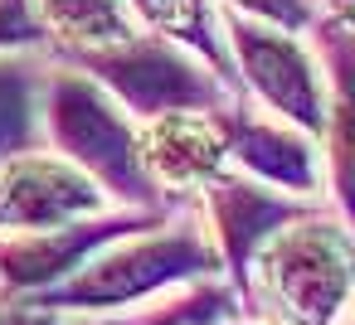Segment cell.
Segmentation results:
<instances>
[{
	"instance_id": "d6986e66",
	"label": "cell",
	"mask_w": 355,
	"mask_h": 325,
	"mask_svg": "<svg viewBox=\"0 0 355 325\" xmlns=\"http://www.w3.org/2000/svg\"><path fill=\"white\" fill-rule=\"evenodd\" d=\"M0 325H49V320L35 310H20V306H0Z\"/></svg>"
},
{
	"instance_id": "8fae6325",
	"label": "cell",
	"mask_w": 355,
	"mask_h": 325,
	"mask_svg": "<svg viewBox=\"0 0 355 325\" xmlns=\"http://www.w3.org/2000/svg\"><path fill=\"white\" fill-rule=\"evenodd\" d=\"M306 35L321 59V78H326V122H321L326 165H321V175L331 185L336 214L355 228V35L326 15H316V25Z\"/></svg>"
},
{
	"instance_id": "4fadbf2b",
	"label": "cell",
	"mask_w": 355,
	"mask_h": 325,
	"mask_svg": "<svg viewBox=\"0 0 355 325\" xmlns=\"http://www.w3.org/2000/svg\"><path fill=\"white\" fill-rule=\"evenodd\" d=\"M127 6H132L141 30L190 49L205 68H214V78L239 88L229 49H224V25H219V6H214V0H127Z\"/></svg>"
},
{
	"instance_id": "6da1fadb",
	"label": "cell",
	"mask_w": 355,
	"mask_h": 325,
	"mask_svg": "<svg viewBox=\"0 0 355 325\" xmlns=\"http://www.w3.org/2000/svg\"><path fill=\"white\" fill-rule=\"evenodd\" d=\"M200 277H224V267H219V252H214V238H209L200 209L185 204L151 228L112 238L78 272H69L59 286L40 291L25 306H40L44 315L49 310H88V315L132 310V306L166 296Z\"/></svg>"
},
{
	"instance_id": "5bb4252c",
	"label": "cell",
	"mask_w": 355,
	"mask_h": 325,
	"mask_svg": "<svg viewBox=\"0 0 355 325\" xmlns=\"http://www.w3.org/2000/svg\"><path fill=\"white\" fill-rule=\"evenodd\" d=\"M44 68L30 54H0V160L44 146Z\"/></svg>"
},
{
	"instance_id": "9a60e30c",
	"label": "cell",
	"mask_w": 355,
	"mask_h": 325,
	"mask_svg": "<svg viewBox=\"0 0 355 325\" xmlns=\"http://www.w3.org/2000/svg\"><path fill=\"white\" fill-rule=\"evenodd\" d=\"M234 315H248L243 291H239L229 277H200V281L175 286V291H171L166 301H156V306L127 310V315L112 320V325H229Z\"/></svg>"
},
{
	"instance_id": "277c9868",
	"label": "cell",
	"mask_w": 355,
	"mask_h": 325,
	"mask_svg": "<svg viewBox=\"0 0 355 325\" xmlns=\"http://www.w3.org/2000/svg\"><path fill=\"white\" fill-rule=\"evenodd\" d=\"M73 68H83L93 83H103L137 122L161 117V112H214L239 98V88L214 78V68H205L190 49L171 44L151 30H141L103 54L78 59Z\"/></svg>"
},
{
	"instance_id": "30bf717a",
	"label": "cell",
	"mask_w": 355,
	"mask_h": 325,
	"mask_svg": "<svg viewBox=\"0 0 355 325\" xmlns=\"http://www.w3.org/2000/svg\"><path fill=\"white\" fill-rule=\"evenodd\" d=\"M137 146H141V165H146L156 194L171 209L195 204L205 185H214L219 175L234 170L214 112H161V117H146V122H137Z\"/></svg>"
},
{
	"instance_id": "52a82bcc",
	"label": "cell",
	"mask_w": 355,
	"mask_h": 325,
	"mask_svg": "<svg viewBox=\"0 0 355 325\" xmlns=\"http://www.w3.org/2000/svg\"><path fill=\"white\" fill-rule=\"evenodd\" d=\"M161 219L166 214H156V209H107L98 219H78V223H64V228L0 233V296L6 301H35L40 291L59 286L69 272H78L112 238L151 228Z\"/></svg>"
},
{
	"instance_id": "ffe728a7",
	"label": "cell",
	"mask_w": 355,
	"mask_h": 325,
	"mask_svg": "<svg viewBox=\"0 0 355 325\" xmlns=\"http://www.w3.org/2000/svg\"><path fill=\"white\" fill-rule=\"evenodd\" d=\"M229 325H277V320H268V315H253V310H248V315H234Z\"/></svg>"
},
{
	"instance_id": "ba28073f",
	"label": "cell",
	"mask_w": 355,
	"mask_h": 325,
	"mask_svg": "<svg viewBox=\"0 0 355 325\" xmlns=\"http://www.w3.org/2000/svg\"><path fill=\"white\" fill-rule=\"evenodd\" d=\"M214 122H219V136H224V151H229V165L282 189V194H297V199H316L321 194V141L287 127L282 117L263 112L258 102H248L243 93L224 107H214Z\"/></svg>"
},
{
	"instance_id": "7c38bea8",
	"label": "cell",
	"mask_w": 355,
	"mask_h": 325,
	"mask_svg": "<svg viewBox=\"0 0 355 325\" xmlns=\"http://www.w3.org/2000/svg\"><path fill=\"white\" fill-rule=\"evenodd\" d=\"M35 15L44 30V49L59 64H78L141 35L127 0H35Z\"/></svg>"
},
{
	"instance_id": "8992f818",
	"label": "cell",
	"mask_w": 355,
	"mask_h": 325,
	"mask_svg": "<svg viewBox=\"0 0 355 325\" xmlns=\"http://www.w3.org/2000/svg\"><path fill=\"white\" fill-rule=\"evenodd\" d=\"M107 209H122V204H112L88 170H78L69 156L49 146L0 160V233L64 228L78 219H98Z\"/></svg>"
},
{
	"instance_id": "5b68a950",
	"label": "cell",
	"mask_w": 355,
	"mask_h": 325,
	"mask_svg": "<svg viewBox=\"0 0 355 325\" xmlns=\"http://www.w3.org/2000/svg\"><path fill=\"white\" fill-rule=\"evenodd\" d=\"M219 25H224V49H229L239 93L248 102H258L263 112L282 117L287 127L321 141L326 78H321V59H316L311 39L297 30L229 15V10H219Z\"/></svg>"
},
{
	"instance_id": "3957f363",
	"label": "cell",
	"mask_w": 355,
	"mask_h": 325,
	"mask_svg": "<svg viewBox=\"0 0 355 325\" xmlns=\"http://www.w3.org/2000/svg\"><path fill=\"white\" fill-rule=\"evenodd\" d=\"M44 146L69 156L78 170H88L112 204L122 209H156L171 214V204L156 194L141 146H137V117L83 68L49 64L44 68Z\"/></svg>"
},
{
	"instance_id": "44dd1931",
	"label": "cell",
	"mask_w": 355,
	"mask_h": 325,
	"mask_svg": "<svg viewBox=\"0 0 355 325\" xmlns=\"http://www.w3.org/2000/svg\"><path fill=\"white\" fill-rule=\"evenodd\" d=\"M336 325H355V291H350V301H345V310L336 315Z\"/></svg>"
},
{
	"instance_id": "9c48e42d",
	"label": "cell",
	"mask_w": 355,
	"mask_h": 325,
	"mask_svg": "<svg viewBox=\"0 0 355 325\" xmlns=\"http://www.w3.org/2000/svg\"><path fill=\"white\" fill-rule=\"evenodd\" d=\"M311 204H316V199L282 194V189H272V185H263V180H253V175H243V170L219 175V180L205 185L200 199H195V209H200V219H205V228H209V238H214L219 267H224V277H229L239 291H243V272H248L258 243H263L268 233H277L287 219L306 214Z\"/></svg>"
},
{
	"instance_id": "7a4b0ae2",
	"label": "cell",
	"mask_w": 355,
	"mask_h": 325,
	"mask_svg": "<svg viewBox=\"0 0 355 325\" xmlns=\"http://www.w3.org/2000/svg\"><path fill=\"white\" fill-rule=\"evenodd\" d=\"M355 291V228L316 204L268 233L243 272V301L277 325H336Z\"/></svg>"
},
{
	"instance_id": "ac0fdd59",
	"label": "cell",
	"mask_w": 355,
	"mask_h": 325,
	"mask_svg": "<svg viewBox=\"0 0 355 325\" xmlns=\"http://www.w3.org/2000/svg\"><path fill=\"white\" fill-rule=\"evenodd\" d=\"M316 6H321V15H326V20H336L340 30H350V35H355V0H316Z\"/></svg>"
},
{
	"instance_id": "e0dca14e",
	"label": "cell",
	"mask_w": 355,
	"mask_h": 325,
	"mask_svg": "<svg viewBox=\"0 0 355 325\" xmlns=\"http://www.w3.org/2000/svg\"><path fill=\"white\" fill-rule=\"evenodd\" d=\"M30 49H44L35 0H0V54H30Z\"/></svg>"
},
{
	"instance_id": "2e32d148",
	"label": "cell",
	"mask_w": 355,
	"mask_h": 325,
	"mask_svg": "<svg viewBox=\"0 0 355 325\" xmlns=\"http://www.w3.org/2000/svg\"><path fill=\"white\" fill-rule=\"evenodd\" d=\"M219 10L229 15H243V20H258V25H277V30H297L306 35L321 15L316 0H214Z\"/></svg>"
}]
</instances>
